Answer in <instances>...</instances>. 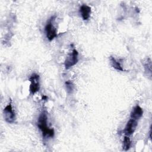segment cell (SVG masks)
I'll list each match as a JSON object with an SVG mask.
<instances>
[{
    "instance_id": "6",
    "label": "cell",
    "mask_w": 152,
    "mask_h": 152,
    "mask_svg": "<svg viewBox=\"0 0 152 152\" xmlns=\"http://www.w3.org/2000/svg\"><path fill=\"white\" fill-rule=\"evenodd\" d=\"M137 125H138L137 121L131 118L128 121V122L125 127V129L124 131V134L127 136L132 135L135 131Z\"/></svg>"
},
{
    "instance_id": "3",
    "label": "cell",
    "mask_w": 152,
    "mask_h": 152,
    "mask_svg": "<svg viewBox=\"0 0 152 152\" xmlns=\"http://www.w3.org/2000/svg\"><path fill=\"white\" fill-rule=\"evenodd\" d=\"M78 51L75 49H74L72 50V52H71L66 56V58L65 60L64 65L66 69H69L71 67L75 65L77 63V62L78 61Z\"/></svg>"
},
{
    "instance_id": "10",
    "label": "cell",
    "mask_w": 152,
    "mask_h": 152,
    "mask_svg": "<svg viewBox=\"0 0 152 152\" xmlns=\"http://www.w3.org/2000/svg\"><path fill=\"white\" fill-rule=\"evenodd\" d=\"M131 145V141L130 138L127 135L125 136L123 141V145H122L123 150L125 151H128L130 148Z\"/></svg>"
},
{
    "instance_id": "11",
    "label": "cell",
    "mask_w": 152,
    "mask_h": 152,
    "mask_svg": "<svg viewBox=\"0 0 152 152\" xmlns=\"http://www.w3.org/2000/svg\"><path fill=\"white\" fill-rule=\"evenodd\" d=\"M147 62L144 65V68L145 69V71H147L149 74L150 75H151V61L150 58L147 59Z\"/></svg>"
},
{
    "instance_id": "2",
    "label": "cell",
    "mask_w": 152,
    "mask_h": 152,
    "mask_svg": "<svg viewBox=\"0 0 152 152\" xmlns=\"http://www.w3.org/2000/svg\"><path fill=\"white\" fill-rule=\"evenodd\" d=\"M55 18V16L51 17L48 23H46L45 27V34L47 39L49 41H52L54 39L55 37L57 36V32H56V28L54 27L52 21L54 20Z\"/></svg>"
},
{
    "instance_id": "7",
    "label": "cell",
    "mask_w": 152,
    "mask_h": 152,
    "mask_svg": "<svg viewBox=\"0 0 152 152\" xmlns=\"http://www.w3.org/2000/svg\"><path fill=\"white\" fill-rule=\"evenodd\" d=\"M143 114V110L139 106L136 105L132 110L130 115V118L131 119H135L136 121H138L140 119Z\"/></svg>"
},
{
    "instance_id": "1",
    "label": "cell",
    "mask_w": 152,
    "mask_h": 152,
    "mask_svg": "<svg viewBox=\"0 0 152 152\" xmlns=\"http://www.w3.org/2000/svg\"><path fill=\"white\" fill-rule=\"evenodd\" d=\"M48 116L46 112H42L38 118L37 126L42 131L43 137L46 138H52L54 136L55 132L53 128H50L47 124Z\"/></svg>"
},
{
    "instance_id": "5",
    "label": "cell",
    "mask_w": 152,
    "mask_h": 152,
    "mask_svg": "<svg viewBox=\"0 0 152 152\" xmlns=\"http://www.w3.org/2000/svg\"><path fill=\"white\" fill-rule=\"evenodd\" d=\"M29 81H30L29 90L32 94H34L40 89V77L38 74L33 73L30 77Z\"/></svg>"
},
{
    "instance_id": "12",
    "label": "cell",
    "mask_w": 152,
    "mask_h": 152,
    "mask_svg": "<svg viewBox=\"0 0 152 152\" xmlns=\"http://www.w3.org/2000/svg\"><path fill=\"white\" fill-rule=\"evenodd\" d=\"M65 87L66 88V90L68 93H71L73 91L74 89V85L71 81L69 80L65 82Z\"/></svg>"
},
{
    "instance_id": "4",
    "label": "cell",
    "mask_w": 152,
    "mask_h": 152,
    "mask_svg": "<svg viewBox=\"0 0 152 152\" xmlns=\"http://www.w3.org/2000/svg\"><path fill=\"white\" fill-rule=\"evenodd\" d=\"M3 114L4 119L7 123L12 124L14 122L15 120V114L12 109L11 102L9 103L4 109Z\"/></svg>"
},
{
    "instance_id": "9",
    "label": "cell",
    "mask_w": 152,
    "mask_h": 152,
    "mask_svg": "<svg viewBox=\"0 0 152 152\" xmlns=\"http://www.w3.org/2000/svg\"><path fill=\"white\" fill-rule=\"evenodd\" d=\"M110 65L111 66L114 68L115 69L121 71H124V69H123L122 66H121L120 62L118 61L114 57L110 56Z\"/></svg>"
},
{
    "instance_id": "8",
    "label": "cell",
    "mask_w": 152,
    "mask_h": 152,
    "mask_svg": "<svg viewBox=\"0 0 152 152\" xmlns=\"http://www.w3.org/2000/svg\"><path fill=\"white\" fill-rule=\"evenodd\" d=\"M80 12L83 19L84 20H88L91 12V7L87 5L83 4L80 8Z\"/></svg>"
}]
</instances>
